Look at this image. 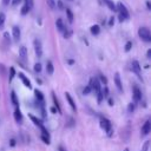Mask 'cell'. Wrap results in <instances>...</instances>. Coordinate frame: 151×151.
<instances>
[{"label":"cell","instance_id":"cell-16","mask_svg":"<svg viewBox=\"0 0 151 151\" xmlns=\"http://www.w3.org/2000/svg\"><path fill=\"white\" fill-rule=\"evenodd\" d=\"M46 72L50 76L53 74V72H54V66H53V63L51 60H47L46 61Z\"/></svg>","mask_w":151,"mask_h":151},{"label":"cell","instance_id":"cell-48","mask_svg":"<svg viewBox=\"0 0 151 151\" xmlns=\"http://www.w3.org/2000/svg\"><path fill=\"white\" fill-rule=\"evenodd\" d=\"M9 2H11V0H2V4H4L5 6H7V5H9Z\"/></svg>","mask_w":151,"mask_h":151},{"label":"cell","instance_id":"cell-13","mask_svg":"<svg viewBox=\"0 0 151 151\" xmlns=\"http://www.w3.org/2000/svg\"><path fill=\"white\" fill-rule=\"evenodd\" d=\"M12 34H13V38H14L15 41H19V40H20L21 33H20V28H19L18 26H13V28H12Z\"/></svg>","mask_w":151,"mask_h":151},{"label":"cell","instance_id":"cell-39","mask_svg":"<svg viewBox=\"0 0 151 151\" xmlns=\"http://www.w3.org/2000/svg\"><path fill=\"white\" fill-rule=\"evenodd\" d=\"M17 145V140H15V138H11L9 139V146L11 147H14Z\"/></svg>","mask_w":151,"mask_h":151},{"label":"cell","instance_id":"cell-29","mask_svg":"<svg viewBox=\"0 0 151 151\" xmlns=\"http://www.w3.org/2000/svg\"><path fill=\"white\" fill-rule=\"evenodd\" d=\"M104 100V97H103V92H101V90L97 93V101H98V104H100L101 101Z\"/></svg>","mask_w":151,"mask_h":151},{"label":"cell","instance_id":"cell-18","mask_svg":"<svg viewBox=\"0 0 151 151\" xmlns=\"http://www.w3.org/2000/svg\"><path fill=\"white\" fill-rule=\"evenodd\" d=\"M52 99H53V104H54V107L57 109L58 113H61V109H60L59 101H58V99H57V97H55V94H54V92H53V91H52Z\"/></svg>","mask_w":151,"mask_h":151},{"label":"cell","instance_id":"cell-5","mask_svg":"<svg viewBox=\"0 0 151 151\" xmlns=\"http://www.w3.org/2000/svg\"><path fill=\"white\" fill-rule=\"evenodd\" d=\"M142 137H145V136H147L150 132H151V120L150 119H147V120H145V123L143 124V126H142Z\"/></svg>","mask_w":151,"mask_h":151},{"label":"cell","instance_id":"cell-12","mask_svg":"<svg viewBox=\"0 0 151 151\" xmlns=\"http://www.w3.org/2000/svg\"><path fill=\"white\" fill-rule=\"evenodd\" d=\"M19 58L22 60V61H26L27 60V48L25 46H21L19 48Z\"/></svg>","mask_w":151,"mask_h":151},{"label":"cell","instance_id":"cell-4","mask_svg":"<svg viewBox=\"0 0 151 151\" xmlns=\"http://www.w3.org/2000/svg\"><path fill=\"white\" fill-rule=\"evenodd\" d=\"M116 8L119 11V14H120V15H123L125 19H129V18H130L129 11H127V8L125 7V5H123V2H118V4H117V6H116Z\"/></svg>","mask_w":151,"mask_h":151},{"label":"cell","instance_id":"cell-50","mask_svg":"<svg viewBox=\"0 0 151 151\" xmlns=\"http://www.w3.org/2000/svg\"><path fill=\"white\" fill-rule=\"evenodd\" d=\"M0 70H1V73L4 74V73H5V67H4V65H2V64L0 65Z\"/></svg>","mask_w":151,"mask_h":151},{"label":"cell","instance_id":"cell-6","mask_svg":"<svg viewBox=\"0 0 151 151\" xmlns=\"http://www.w3.org/2000/svg\"><path fill=\"white\" fill-rule=\"evenodd\" d=\"M132 96H133V100L136 103L142 100V91L139 90V87L137 85L133 86V90H132Z\"/></svg>","mask_w":151,"mask_h":151},{"label":"cell","instance_id":"cell-14","mask_svg":"<svg viewBox=\"0 0 151 151\" xmlns=\"http://www.w3.org/2000/svg\"><path fill=\"white\" fill-rule=\"evenodd\" d=\"M28 118L32 120V123H33L34 125H37V126H39V127L44 126V124H42V120H41V119H39L38 117H35V116H33V114H28Z\"/></svg>","mask_w":151,"mask_h":151},{"label":"cell","instance_id":"cell-9","mask_svg":"<svg viewBox=\"0 0 151 151\" xmlns=\"http://www.w3.org/2000/svg\"><path fill=\"white\" fill-rule=\"evenodd\" d=\"M17 76H18V77L21 79L22 84H24L26 87H28V88H32V84H31V80H29V79H28V78H27V77H26V76H25L22 72H19Z\"/></svg>","mask_w":151,"mask_h":151},{"label":"cell","instance_id":"cell-22","mask_svg":"<svg viewBox=\"0 0 151 151\" xmlns=\"http://www.w3.org/2000/svg\"><path fill=\"white\" fill-rule=\"evenodd\" d=\"M104 1V4H106V6L111 9V11H117V8H116V5L113 4V1H111V0H103Z\"/></svg>","mask_w":151,"mask_h":151},{"label":"cell","instance_id":"cell-35","mask_svg":"<svg viewBox=\"0 0 151 151\" xmlns=\"http://www.w3.org/2000/svg\"><path fill=\"white\" fill-rule=\"evenodd\" d=\"M101 92H103V97H104V99H107V98H109V88L105 86L104 90H103Z\"/></svg>","mask_w":151,"mask_h":151},{"label":"cell","instance_id":"cell-28","mask_svg":"<svg viewBox=\"0 0 151 151\" xmlns=\"http://www.w3.org/2000/svg\"><path fill=\"white\" fill-rule=\"evenodd\" d=\"M4 39H5V41H6L7 45L11 44V37H9V33H8V32H5V33H4Z\"/></svg>","mask_w":151,"mask_h":151},{"label":"cell","instance_id":"cell-49","mask_svg":"<svg viewBox=\"0 0 151 151\" xmlns=\"http://www.w3.org/2000/svg\"><path fill=\"white\" fill-rule=\"evenodd\" d=\"M50 111H51V112H52V113H57V112H58V111H57V109H55V107H51V109H50Z\"/></svg>","mask_w":151,"mask_h":151},{"label":"cell","instance_id":"cell-10","mask_svg":"<svg viewBox=\"0 0 151 151\" xmlns=\"http://www.w3.org/2000/svg\"><path fill=\"white\" fill-rule=\"evenodd\" d=\"M65 97H66V100H67V103H68V105L71 106V109H72V111H73V112H77V105H76V103H74V100H73V98L71 97V94H70L68 92H66V93H65Z\"/></svg>","mask_w":151,"mask_h":151},{"label":"cell","instance_id":"cell-37","mask_svg":"<svg viewBox=\"0 0 151 151\" xmlns=\"http://www.w3.org/2000/svg\"><path fill=\"white\" fill-rule=\"evenodd\" d=\"M71 35H72L71 29H64V38H70Z\"/></svg>","mask_w":151,"mask_h":151},{"label":"cell","instance_id":"cell-38","mask_svg":"<svg viewBox=\"0 0 151 151\" xmlns=\"http://www.w3.org/2000/svg\"><path fill=\"white\" fill-rule=\"evenodd\" d=\"M131 48H132V42H131V41H127V42L125 44V48H124L125 52H129Z\"/></svg>","mask_w":151,"mask_h":151},{"label":"cell","instance_id":"cell-45","mask_svg":"<svg viewBox=\"0 0 151 151\" xmlns=\"http://www.w3.org/2000/svg\"><path fill=\"white\" fill-rule=\"evenodd\" d=\"M20 1H21V0H12V5H13V6H17Z\"/></svg>","mask_w":151,"mask_h":151},{"label":"cell","instance_id":"cell-7","mask_svg":"<svg viewBox=\"0 0 151 151\" xmlns=\"http://www.w3.org/2000/svg\"><path fill=\"white\" fill-rule=\"evenodd\" d=\"M33 45H34V51H35L37 57L40 58V57L42 55V47H41V42H40V40L35 39L34 42H33Z\"/></svg>","mask_w":151,"mask_h":151},{"label":"cell","instance_id":"cell-43","mask_svg":"<svg viewBox=\"0 0 151 151\" xmlns=\"http://www.w3.org/2000/svg\"><path fill=\"white\" fill-rule=\"evenodd\" d=\"M113 24H114V18L111 17L110 20H109V26H113Z\"/></svg>","mask_w":151,"mask_h":151},{"label":"cell","instance_id":"cell-20","mask_svg":"<svg viewBox=\"0 0 151 151\" xmlns=\"http://www.w3.org/2000/svg\"><path fill=\"white\" fill-rule=\"evenodd\" d=\"M11 101L14 106H18L19 105V100H18V97H17V93L15 91H12L11 92Z\"/></svg>","mask_w":151,"mask_h":151},{"label":"cell","instance_id":"cell-21","mask_svg":"<svg viewBox=\"0 0 151 151\" xmlns=\"http://www.w3.org/2000/svg\"><path fill=\"white\" fill-rule=\"evenodd\" d=\"M90 31L93 35H98L100 33V27H99V25H93V26H91Z\"/></svg>","mask_w":151,"mask_h":151},{"label":"cell","instance_id":"cell-52","mask_svg":"<svg viewBox=\"0 0 151 151\" xmlns=\"http://www.w3.org/2000/svg\"><path fill=\"white\" fill-rule=\"evenodd\" d=\"M68 64H70V65H73V64H74V60L70 59V60H68Z\"/></svg>","mask_w":151,"mask_h":151},{"label":"cell","instance_id":"cell-44","mask_svg":"<svg viewBox=\"0 0 151 151\" xmlns=\"http://www.w3.org/2000/svg\"><path fill=\"white\" fill-rule=\"evenodd\" d=\"M55 5H58V7H59L60 9H63V8H64V5H63V2H61V1H58V4H55Z\"/></svg>","mask_w":151,"mask_h":151},{"label":"cell","instance_id":"cell-23","mask_svg":"<svg viewBox=\"0 0 151 151\" xmlns=\"http://www.w3.org/2000/svg\"><path fill=\"white\" fill-rule=\"evenodd\" d=\"M66 15H67L68 22L72 24V22H73V12H72L70 8H66Z\"/></svg>","mask_w":151,"mask_h":151},{"label":"cell","instance_id":"cell-3","mask_svg":"<svg viewBox=\"0 0 151 151\" xmlns=\"http://www.w3.org/2000/svg\"><path fill=\"white\" fill-rule=\"evenodd\" d=\"M88 85L91 86L92 91H94V93H98L100 90H101V85H100V81L98 78H92L88 83Z\"/></svg>","mask_w":151,"mask_h":151},{"label":"cell","instance_id":"cell-42","mask_svg":"<svg viewBox=\"0 0 151 151\" xmlns=\"http://www.w3.org/2000/svg\"><path fill=\"white\" fill-rule=\"evenodd\" d=\"M73 125H74V119H73V118H70V122H68V124H67L66 126L71 127V126H73Z\"/></svg>","mask_w":151,"mask_h":151},{"label":"cell","instance_id":"cell-40","mask_svg":"<svg viewBox=\"0 0 151 151\" xmlns=\"http://www.w3.org/2000/svg\"><path fill=\"white\" fill-rule=\"evenodd\" d=\"M26 6H28L29 8H32L33 7V0H26V4H25Z\"/></svg>","mask_w":151,"mask_h":151},{"label":"cell","instance_id":"cell-25","mask_svg":"<svg viewBox=\"0 0 151 151\" xmlns=\"http://www.w3.org/2000/svg\"><path fill=\"white\" fill-rule=\"evenodd\" d=\"M91 92H92V88H91L90 85H86V86L84 87V90H83V94H84V96H87V94H90Z\"/></svg>","mask_w":151,"mask_h":151},{"label":"cell","instance_id":"cell-24","mask_svg":"<svg viewBox=\"0 0 151 151\" xmlns=\"http://www.w3.org/2000/svg\"><path fill=\"white\" fill-rule=\"evenodd\" d=\"M17 76V72H15V68L14 67H11L9 68V76H8V81L11 83L13 80V78Z\"/></svg>","mask_w":151,"mask_h":151},{"label":"cell","instance_id":"cell-34","mask_svg":"<svg viewBox=\"0 0 151 151\" xmlns=\"http://www.w3.org/2000/svg\"><path fill=\"white\" fill-rule=\"evenodd\" d=\"M149 146H150V140H146V142L143 144L142 151H149Z\"/></svg>","mask_w":151,"mask_h":151},{"label":"cell","instance_id":"cell-51","mask_svg":"<svg viewBox=\"0 0 151 151\" xmlns=\"http://www.w3.org/2000/svg\"><path fill=\"white\" fill-rule=\"evenodd\" d=\"M124 20H125V18H124L123 15H120V14H119V21H120V22H123Z\"/></svg>","mask_w":151,"mask_h":151},{"label":"cell","instance_id":"cell-36","mask_svg":"<svg viewBox=\"0 0 151 151\" xmlns=\"http://www.w3.org/2000/svg\"><path fill=\"white\" fill-rule=\"evenodd\" d=\"M40 138H41V140H42V142H44L45 144H47V145H48V144L51 143V142H50V137H46V136L41 134V136H40Z\"/></svg>","mask_w":151,"mask_h":151},{"label":"cell","instance_id":"cell-11","mask_svg":"<svg viewBox=\"0 0 151 151\" xmlns=\"http://www.w3.org/2000/svg\"><path fill=\"white\" fill-rule=\"evenodd\" d=\"M114 84H116V87L119 92H123V85H122V80H120V76L118 72L114 73Z\"/></svg>","mask_w":151,"mask_h":151},{"label":"cell","instance_id":"cell-33","mask_svg":"<svg viewBox=\"0 0 151 151\" xmlns=\"http://www.w3.org/2000/svg\"><path fill=\"white\" fill-rule=\"evenodd\" d=\"M5 19H6L5 14H4V13H0V28H2V27H4V24H5Z\"/></svg>","mask_w":151,"mask_h":151},{"label":"cell","instance_id":"cell-53","mask_svg":"<svg viewBox=\"0 0 151 151\" xmlns=\"http://www.w3.org/2000/svg\"><path fill=\"white\" fill-rule=\"evenodd\" d=\"M146 6H147V8H149V9H150V2H149V1H147V2H146Z\"/></svg>","mask_w":151,"mask_h":151},{"label":"cell","instance_id":"cell-54","mask_svg":"<svg viewBox=\"0 0 151 151\" xmlns=\"http://www.w3.org/2000/svg\"><path fill=\"white\" fill-rule=\"evenodd\" d=\"M123 151H130V150H129V147H125V149H124Z\"/></svg>","mask_w":151,"mask_h":151},{"label":"cell","instance_id":"cell-26","mask_svg":"<svg viewBox=\"0 0 151 151\" xmlns=\"http://www.w3.org/2000/svg\"><path fill=\"white\" fill-rule=\"evenodd\" d=\"M134 109H136V104H134V103H130V104L127 105V112H129V113H133Z\"/></svg>","mask_w":151,"mask_h":151},{"label":"cell","instance_id":"cell-27","mask_svg":"<svg viewBox=\"0 0 151 151\" xmlns=\"http://www.w3.org/2000/svg\"><path fill=\"white\" fill-rule=\"evenodd\" d=\"M99 81H100V84L107 85V78L104 74H99Z\"/></svg>","mask_w":151,"mask_h":151},{"label":"cell","instance_id":"cell-47","mask_svg":"<svg viewBox=\"0 0 151 151\" xmlns=\"http://www.w3.org/2000/svg\"><path fill=\"white\" fill-rule=\"evenodd\" d=\"M146 58H147V59L151 58V50H147V52H146Z\"/></svg>","mask_w":151,"mask_h":151},{"label":"cell","instance_id":"cell-1","mask_svg":"<svg viewBox=\"0 0 151 151\" xmlns=\"http://www.w3.org/2000/svg\"><path fill=\"white\" fill-rule=\"evenodd\" d=\"M100 126L104 129V131L107 133L109 137L112 136V123L107 118H105L103 116H100Z\"/></svg>","mask_w":151,"mask_h":151},{"label":"cell","instance_id":"cell-19","mask_svg":"<svg viewBox=\"0 0 151 151\" xmlns=\"http://www.w3.org/2000/svg\"><path fill=\"white\" fill-rule=\"evenodd\" d=\"M55 26H57V29L59 31V32H64V29H65V26H64V22H63V19H57V21H55Z\"/></svg>","mask_w":151,"mask_h":151},{"label":"cell","instance_id":"cell-2","mask_svg":"<svg viewBox=\"0 0 151 151\" xmlns=\"http://www.w3.org/2000/svg\"><path fill=\"white\" fill-rule=\"evenodd\" d=\"M138 35L145 42H150L151 41V33H150V29L147 27H140L138 29Z\"/></svg>","mask_w":151,"mask_h":151},{"label":"cell","instance_id":"cell-8","mask_svg":"<svg viewBox=\"0 0 151 151\" xmlns=\"http://www.w3.org/2000/svg\"><path fill=\"white\" fill-rule=\"evenodd\" d=\"M140 70H142V67H140V64H139V61L138 60H133L132 61V71L138 76V78L143 81V79H142V77H140Z\"/></svg>","mask_w":151,"mask_h":151},{"label":"cell","instance_id":"cell-17","mask_svg":"<svg viewBox=\"0 0 151 151\" xmlns=\"http://www.w3.org/2000/svg\"><path fill=\"white\" fill-rule=\"evenodd\" d=\"M34 94H35V98H37L38 101L45 103V98H44V94L41 93V91H39L38 88H35V90H34Z\"/></svg>","mask_w":151,"mask_h":151},{"label":"cell","instance_id":"cell-46","mask_svg":"<svg viewBox=\"0 0 151 151\" xmlns=\"http://www.w3.org/2000/svg\"><path fill=\"white\" fill-rule=\"evenodd\" d=\"M57 150H58V151H66V149H65V147H64V146H63V145H59V146H58V149H57Z\"/></svg>","mask_w":151,"mask_h":151},{"label":"cell","instance_id":"cell-41","mask_svg":"<svg viewBox=\"0 0 151 151\" xmlns=\"http://www.w3.org/2000/svg\"><path fill=\"white\" fill-rule=\"evenodd\" d=\"M107 103H109V106H113L114 105V101H113V99L112 98H107Z\"/></svg>","mask_w":151,"mask_h":151},{"label":"cell","instance_id":"cell-30","mask_svg":"<svg viewBox=\"0 0 151 151\" xmlns=\"http://www.w3.org/2000/svg\"><path fill=\"white\" fill-rule=\"evenodd\" d=\"M29 9H31V8H29L28 6H26V5H24V6L21 7V14H22V15H25V14H27V13L29 12Z\"/></svg>","mask_w":151,"mask_h":151},{"label":"cell","instance_id":"cell-31","mask_svg":"<svg viewBox=\"0 0 151 151\" xmlns=\"http://www.w3.org/2000/svg\"><path fill=\"white\" fill-rule=\"evenodd\" d=\"M34 72H37V73H39V72H41V64L40 63H37V64H34Z\"/></svg>","mask_w":151,"mask_h":151},{"label":"cell","instance_id":"cell-32","mask_svg":"<svg viewBox=\"0 0 151 151\" xmlns=\"http://www.w3.org/2000/svg\"><path fill=\"white\" fill-rule=\"evenodd\" d=\"M46 1H47V5H48V7L51 9H54L55 8V1L54 0H46Z\"/></svg>","mask_w":151,"mask_h":151},{"label":"cell","instance_id":"cell-15","mask_svg":"<svg viewBox=\"0 0 151 151\" xmlns=\"http://www.w3.org/2000/svg\"><path fill=\"white\" fill-rule=\"evenodd\" d=\"M13 116H14V119H15V122H17L18 124H21V122H22V113H21V111H20L18 107L15 109V111H14Z\"/></svg>","mask_w":151,"mask_h":151}]
</instances>
